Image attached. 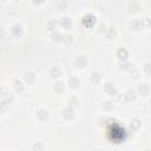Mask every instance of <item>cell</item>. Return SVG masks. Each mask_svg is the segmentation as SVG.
<instances>
[{"label": "cell", "instance_id": "obj_7", "mask_svg": "<svg viewBox=\"0 0 151 151\" xmlns=\"http://www.w3.org/2000/svg\"><path fill=\"white\" fill-rule=\"evenodd\" d=\"M117 57H118L120 60L125 62V60L128 59V57H129V52L126 51L125 48H119L118 51H117Z\"/></svg>", "mask_w": 151, "mask_h": 151}, {"label": "cell", "instance_id": "obj_26", "mask_svg": "<svg viewBox=\"0 0 151 151\" xmlns=\"http://www.w3.org/2000/svg\"><path fill=\"white\" fill-rule=\"evenodd\" d=\"M44 150H45V146H44L43 143H40V142H38L33 145V151H44Z\"/></svg>", "mask_w": 151, "mask_h": 151}, {"label": "cell", "instance_id": "obj_24", "mask_svg": "<svg viewBox=\"0 0 151 151\" xmlns=\"http://www.w3.org/2000/svg\"><path fill=\"white\" fill-rule=\"evenodd\" d=\"M139 128H140V120L137 119V118L132 119V122H131V129L132 130H138Z\"/></svg>", "mask_w": 151, "mask_h": 151}, {"label": "cell", "instance_id": "obj_22", "mask_svg": "<svg viewBox=\"0 0 151 151\" xmlns=\"http://www.w3.org/2000/svg\"><path fill=\"white\" fill-rule=\"evenodd\" d=\"M106 36H107V38H110V39H112V38H116V36H117V31L113 28V27H110L109 30H107V32H106Z\"/></svg>", "mask_w": 151, "mask_h": 151}, {"label": "cell", "instance_id": "obj_36", "mask_svg": "<svg viewBox=\"0 0 151 151\" xmlns=\"http://www.w3.org/2000/svg\"><path fill=\"white\" fill-rule=\"evenodd\" d=\"M43 3H44V1H34L36 5H40V4H43Z\"/></svg>", "mask_w": 151, "mask_h": 151}, {"label": "cell", "instance_id": "obj_19", "mask_svg": "<svg viewBox=\"0 0 151 151\" xmlns=\"http://www.w3.org/2000/svg\"><path fill=\"white\" fill-rule=\"evenodd\" d=\"M53 89H54V91H56V92L60 93V92H63V91H64L65 85H64V83H62V82H57V83H54Z\"/></svg>", "mask_w": 151, "mask_h": 151}, {"label": "cell", "instance_id": "obj_29", "mask_svg": "<svg viewBox=\"0 0 151 151\" xmlns=\"http://www.w3.org/2000/svg\"><path fill=\"white\" fill-rule=\"evenodd\" d=\"M57 6H58L59 9H66L67 8V3L66 1H58Z\"/></svg>", "mask_w": 151, "mask_h": 151}, {"label": "cell", "instance_id": "obj_30", "mask_svg": "<svg viewBox=\"0 0 151 151\" xmlns=\"http://www.w3.org/2000/svg\"><path fill=\"white\" fill-rule=\"evenodd\" d=\"M8 93H9V92L7 91V89H6L5 86H0V96L5 98V97H6Z\"/></svg>", "mask_w": 151, "mask_h": 151}, {"label": "cell", "instance_id": "obj_11", "mask_svg": "<svg viewBox=\"0 0 151 151\" xmlns=\"http://www.w3.org/2000/svg\"><path fill=\"white\" fill-rule=\"evenodd\" d=\"M100 80H102V76H100L99 73H97V72H95V73H92L91 76H90V82H91L92 84H95V85L99 84Z\"/></svg>", "mask_w": 151, "mask_h": 151}, {"label": "cell", "instance_id": "obj_6", "mask_svg": "<svg viewBox=\"0 0 151 151\" xmlns=\"http://www.w3.org/2000/svg\"><path fill=\"white\" fill-rule=\"evenodd\" d=\"M124 97H125V99L128 100V102H132V100L136 99L137 93H136L135 90H128V91L125 92V95H124Z\"/></svg>", "mask_w": 151, "mask_h": 151}, {"label": "cell", "instance_id": "obj_14", "mask_svg": "<svg viewBox=\"0 0 151 151\" xmlns=\"http://www.w3.org/2000/svg\"><path fill=\"white\" fill-rule=\"evenodd\" d=\"M79 84H80V80L77 77H71L68 79V85L71 86L72 89H77L79 86Z\"/></svg>", "mask_w": 151, "mask_h": 151}, {"label": "cell", "instance_id": "obj_13", "mask_svg": "<svg viewBox=\"0 0 151 151\" xmlns=\"http://www.w3.org/2000/svg\"><path fill=\"white\" fill-rule=\"evenodd\" d=\"M130 26H131V28L134 30H140L143 27V24H142V20L139 19H134L131 23H130Z\"/></svg>", "mask_w": 151, "mask_h": 151}, {"label": "cell", "instance_id": "obj_23", "mask_svg": "<svg viewBox=\"0 0 151 151\" xmlns=\"http://www.w3.org/2000/svg\"><path fill=\"white\" fill-rule=\"evenodd\" d=\"M52 40L54 43H59V42H62L63 40V36L60 33H58V32H53L52 33Z\"/></svg>", "mask_w": 151, "mask_h": 151}, {"label": "cell", "instance_id": "obj_18", "mask_svg": "<svg viewBox=\"0 0 151 151\" xmlns=\"http://www.w3.org/2000/svg\"><path fill=\"white\" fill-rule=\"evenodd\" d=\"M13 87H14L15 91H21V90L24 89V83L20 79H15L13 82Z\"/></svg>", "mask_w": 151, "mask_h": 151}, {"label": "cell", "instance_id": "obj_20", "mask_svg": "<svg viewBox=\"0 0 151 151\" xmlns=\"http://www.w3.org/2000/svg\"><path fill=\"white\" fill-rule=\"evenodd\" d=\"M62 42H64L66 45H71L72 42H73V37L71 34H65V36H63V40H62Z\"/></svg>", "mask_w": 151, "mask_h": 151}, {"label": "cell", "instance_id": "obj_27", "mask_svg": "<svg viewBox=\"0 0 151 151\" xmlns=\"http://www.w3.org/2000/svg\"><path fill=\"white\" fill-rule=\"evenodd\" d=\"M131 77L135 78V79H138L140 77V71L137 70V68H132L131 70Z\"/></svg>", "mask_w": 151, "mask_h": 151}, {"label": "cell", "instance_id": "obj_32", "mask_svg": "<svg viewBox=\"0 0 151 151\" xmlns=\"http://www.w3.org/2000/svg\"><path fill=\"white\" fill-rule=\"evenodd\" d=\"M112 97H113V99H115V100H120V99H122V95H120L119 92H117V91L112 95Z\"/></svg>", "mask_w": 151, "mask_h": 151}, {"label": "cell", "instance_id": "obj_8", "mask_svg": "<svg viewBox=\"0 0 151 151\" xmlns=\"http://www.w3.org/2000/svg\"><path fill=\"white\" fill-rule=\"evenodd\" d=\"M24 80L27 84H33L36 82V76L33 72H26L24 76Z\"/></svg>", "mask_w": 151, "mask_h": 151}, {"label": "cell", "instance_id": "obj_34", "mask_svg": "<svg viewBox=\"0 0 151 151\" xmlns=\"http://www.w3.org/2000/svg\"><path fill=\"white\" fill-rule=\"evenodd\" d=\"M142 24H143V26L145 25V26H149L150 25V20H149V18H144V19H142Z\"/></svg>", "mask_w": 151, "mask_h": 151}, {"label": "cell", "instance_id": "obj_37", "mask_svg": "<svg viewBox=\"0 0 151 151\" xmlns=\"http://www.w3.org/2000/svg\"><path fill=\"white\" fill-rule=\"evenodd\" d=\"M144 151H150V150H149V149H146V150H144Z\"/></svg>", "mask_w": 151, "mask_h": 151}, {"label": "cell", "instance_id": "obj_1", "mask_svg": "<svg viewBox=\"0 0 151 151\" xmlns=\"http://www.w3.org/2000/svg\"><path fill=\"white\" fill-rule=\"evenodd\" d=\"M95 23H96V17H95L93 14H91V13L86 14V15L83 18V24H84L85 26H87V27H91Z\"/></svg>", "mask_w": 151, "mask_h": 151}, {"label": "cell", "instance_id": "obj_33", "mask_svg": "<svg viewBox=\"0 0 151 151\" xmlns=\"http://www.w3.org/2000/svg\"><path fill=\"white\" fill-rule=\"evenodd\" d=\"M144 71H145L146 74H151V65H150V64H146V65H145Z\"/></svg>", "mask_w": 151, "mask_h": 151}, {"label": "cell", "instance_id": "obj_12", "mask_svg": "<svg viewBox=\"0 0 151 151\" xmlns=\"http://www.w3.org/2000/svg\"><path fill=\"white\" fill-rule=\"evenodd\" d=\"M67 104H68V107H71V109H77V107H79V100H78V98H76V97H71L68 99V102H67Z\"/></svg>", "mask_w": 151, "mask_h": 151}, {"label": "cell", "instance_id": "obj_15", "mask_svg": "<svg viewBox=\"0 0 151 151\" xmlns=\"http://www.w3.org/2000/svg\"><path fill=\"white\" fill-rule=\"evenodd\" d=\"M138 92L142 95V96H148L149 95V86L146 85V84H140L139 86H138Z\"/></svg>", "mask_w": 151, "mask_h": 151}, {"label": "cell", "instance_id": "obj_2", "mask_svg": "<svg viewBox=\"0 0 151 151\" xmlns=\"http://www.w3.org/2000/svg\"><path fill=\"white\" fill-rule=\"evenodd\" d=\"M63 117H64L66 120L73 119V118H74V111H73V109H71V107L64 109V110H63Z\"/></svg>", "mask_w": 151, "mask_h": 151}, {"label": "cell", "instance_id": "obj_25", "mask_svg": "<svg viewBox=\"0 0 151 151\" xmlns=\"http://www.w3.org/2000/svg\"><path fill=\"white\" fill-rule=\"evenodd\" d=\"M138 9H139V5L137 3H135V1L129 5V11L130 12H137Z\"/></svg>", "mask_w": 151, "mask_h": 151}, {"label": "cell", "instance_id": "obj_4", "mask_svg": "<svg viewBox=\"0 0 151 151\" xmlns=\"http://www.w3.org/2000/svg\"><path fill=\"white\" fill-rule=\"evenodd\" d=\"M37 118L40 119V120H47L48 119V112H47V110L45 109H40L38 110V112H37Z\"/></svg>", "mask_w": 151, "mask_h": 151}, {"label": "cell", "instance_id": "obj_10", "mask_svg": "<svg viewBox=\"0 0 151 151\" xmlns=\"http://www.w3.org/2000/svg\"><path fill=\"white\" fill-rule=\"evenodd\" d=\"M12 34L14 37H17V38L21 37V34H23V27H21V25H14L12 27Z\"/></svg>", "mask_w": 151, "mask_h": 151}, {"label": "cell", "instance_id": "obj_31", "mask_svg": "<svg viewBox=\"0 0 151 151\" xmlns=\"http://www.w3.org/2000/svg\"><path fill=\"white\" fill-rule=\"evenodd\" d=\"M130 66H131V65H130V63H128V62H123L122 64H120V68H122V70H129Z\"/></svg>", "mask_w": 151, "mask_h": 151}, {"label": "cell", "instance_id": "obj_9", "mask_svg": "<svg viewBox=\"0 0 151 151\" xmlns=\"http://www.w3.org/2000/svg\"><path fill=\"white\" fill-rule=\"evenodd\" d=\"M104 91L107 93V95H113L115 92H116V87H115V85L112 84V83H106L105 85H104Z\"/></svg>", "mask_w": 151, "mask_h": 151}, {"label": "cell", "instance_id": "obj_28", "mask_svg": "<svg viewBox=\"0 0 151 151\" xmlns=\"http://www.w3.org/2000/svg\"><path fill=\"white\" fill-rule=\"evenodd\" d=\"M102 106H103L104 110H112L113 109V104L111 102H105V103H103Z\"/></svg>", "mask_w": 151, "mask_h": 151}, {"label": "cell", "instance_id": "obj_35", "mask_svg": "<svg viewBox=\"0 0 151 151\" xmlns=\"http://www.w3.org/2000/svg\"><path fill=\"white\" fill-rule=\"evenodd\" d=\"M105 30V24H100L99 25V32H103Z\"/></svg>", "mask_w": 151, "mask_h": 151}, {"label": "cell", "instance_id": "obj_5", "mask_svg": "<svg viewBox=\"0 0 151 151\" xmlns=\"http://www.w3.org/2000/svg\"><path fill=\"white\" fill-rule=\"evenodd\" d=\"M86 64H87V60H86V58H85L84 56H79V57L76 59V66L79 67V68L85 67Z\"/></svg>", "mask_w": 151, "mask_h": 151}, {"label": "cell", "instance_id": "obj_21", "mask_svg": "<svg viewBox=\"0 0 151 151\" xmlns=\"http://www.w3.org/2000/svg\"><path fill=\"white\" fill-rule=\"evenodd\" d=\"M57 26H58V23L54 21V20H52V21H50V23L47 24V31H48V32H53L54 30L57 28Z\"/></svg>", "mask_w": 151, "mask_h": 151}, {"label": "cell", "instance_id": "obj_17", "mask_svg": "<svg viewBox=\"0 0 151 151\" xmlns=\"http://www.w3.org/2000/svg\"><path fill=\"white\" fill-rule=\"evenodd\" d=\"M50 76L52 78H58V77L62 76V70L59 67H52L51 71H50Z\"/></svg>", "mask_w": 151, "mask_h": 151}, {"label": "cell", "instance_id": "obj_3", "mask_svg": "<svg viewBox=\"0 0 151 151\" xmlns=\"http://www.w3.org/2000/svg\"><path fill=\"white\" fill-rule=\"evenodd\" d=\"M60 26H62L63 28H70L72 26V20L68 17H63L62 19H60Z\"/></svg>", "mask_w": 151, "mask_h": 151}, {"label": "cell", "instance_id": "obj_16", "mask_svg": "<svg viewBox=\"0 0 151 151\" xmlns=\"http://www.w3.org/2000/svg\"><path fill=\"white\" fill-rule=\"evenodd\" d=\"M11 107V102H8V100L4 99L1 103H0V112H5L7 110Z\"/></svg>", "mask_w": 151, "mask_h": 151}]
</instances>
